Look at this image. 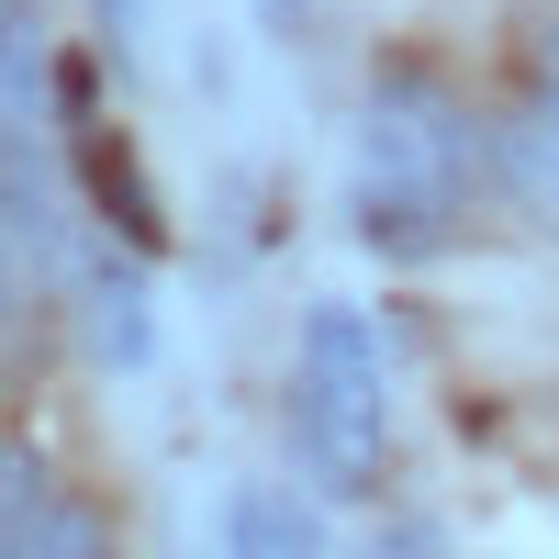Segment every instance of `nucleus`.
Masks as SVG:
<instances>
[{
    "instance_id": "nucleus-11",
    "label": "nucleus",
    "mask_w": 559,
    "mask_h": 559,
    "mask_svg": "<svg viewBox=\"0 0 559 559\" xmlns=\"http://www.w3.org/2000/svg\"><path fill=\"white\" fill-rule=\"evenodd\" d=\"M0 23H23V0H0Z\"/></svg>"
},
{
    "instance_id": "nucleus-9",
    "label": "nucleus",
    "mask_w": 559,
    "mask_h": 559,
    "mask_svg": "<svg viewBox=\"0 0 559 559\" xmlns=\"http://www.w3.org/2000/svg\"><path fill=\"white\" fill-rule=\"evenodd\" d=\"M0 302H12V213H0Z\"/></svg>"
},
{
    "instance_id": "nucleus-4",
    "label": "nucleus",
    "mask_w": 559,
    "mask_h": 559,
    "mask_svg": "<svg viewBox=\"0 0 559 559\" xmlns=\"http://www.w3.org/2000/svg\"><path fill=\"white\" fill-rule=\"evenodd\" d=\"M79 324H90V358H112V369L146 358V280H134V258L79 247Z\"/></svg>"
},
{
    "instance_id": "nucleus-3",
    "label": "nucleus",
    "mask_w": 559,
    "mask_h": 559,
    "mask_svg": "<svg viewBox=\"0 0 559 559\" xmlns=\"http://www.w3.org/2000/svg\"><path fill=\"white\" fill-rule=\"evenodd\" d=\"M0 559H90V515L34 448H0Z\"/></svg>"
},
{
    "instance_id": "nucleus-8",
    "label": "nucleus",
    "mask_w": 559,
    "mask_h": 559,
    "mask_svg": "<svg viewBox=\"0 0 559 559\" xmlns=\"http://www.w3.org/2000/svg\"><path fill=\"white\" fill-rule=\"evenodd\" d=\"M358 559H448V548H437V526H381Z\"/></svg>"
},
{
    "instance_id": "nucleus-2",
    "label": "nucleus",
    "mask_w": 559,
    "mask_h": 559,
    "mask_svg": "<svg viewBox=\"0 0 559 559\" xmlns=\"http://www.w3.org/2000/svg\"><path fill=\"white\" fill-rule=\"evenodd\" d=\"M292 448L313 492L358 503L381 481V448H392V381H381V336L347 313V302H313L302 313V347H292Z\"/></svg>"
},
{
    "instance_id": "nucleus-10",
    "label": "nucleus",
    "mask_w": 559,
    "mask_h": 559,
    "mask_svg": "<svg viewBox=\"0 0 559 559\" xmlns=\"http://www.w3.org/2000/svg\"><path fill=\"white\" fill-rule=\"evenodd\" d=\"M258 12H269V23H292V0H258Z\"/></svg>"
},
{
    "instance_id": "nucleus-7",
    "label": "nucleus",
    "mask_w": 559,
    "mask_h": 559,
    "mask_svg": "<svg viewBox=\"0 0 559 559\" xmlns=\"http://www.w3.org/2000/svg\"><path fill=\"white\" fill-rule=\"evenodd\" d=\"M146 23H157V0H102V34H112V57H146Z\"/></svg>"
},
{
    "instance_id": "nucleus-5",
    "label": "nucleus",
    "mask_w": 559,
    "mask_h": 559,
    "mask_svg": "<svg viewBox=\"0 0 559 559\" xmlns=\"http://www.w3.org/2000/svg\"><path fill=\"white\" fill-rule=\"evenodd\" d=\"M224 559H324V526L302 515L292 492L247 481V492H236V515H224Z\"/></svg>"
},
{
    "instance_id": "nucleus-6",
    "label": "nucleus",
    "mask_w": 559,
    "mask_h": 559,
    "mask_svg": "<svg viewBox=\"0 0 559 559\" xmlns=\"http://www.w3.org/2000/svg\"><path fill=\"white\" fill-rule=\"evenodd\" d=\"M515 179H526V202L559 224V57L537 68V90H526V123H515Z\"/></svg>"
},
{
    "instance_id": "nucleus-1",
    "label": "nucleus",
    "mask_w": 559,
    "mask_h": 559,
    "mask_svg": "<svg viewBox=\"0 0 559 559\" xmlns=\"http://www.w3.org/2000/svg\"><path fill=\"white\" fill-rule=\"evenodd\" d=\"M347 213L358 247L381 258H437L471 213V112L448 102L437 79L392 68L358 112V157H347Z\"/></svg>"
}]
</instances>
